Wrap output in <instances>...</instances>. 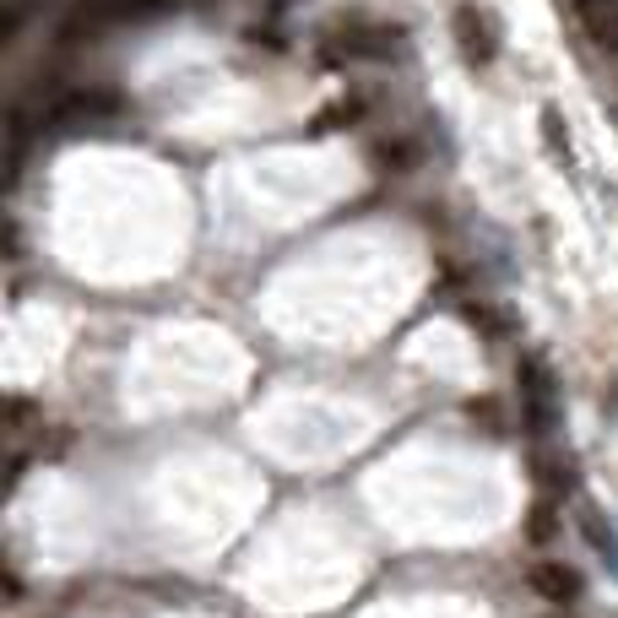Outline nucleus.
<instances>
[{"label":"nucleus","mask_w":618,"mask_h":618,"mask_svg":"<svg viewBox=\"0 0 618 618\" xmlns=\"http://www.w3.org/2000/svg\"><path fill=\"white\" fill-rule=\"evenodd\" d=\"M402 28H391V22H342L336 33L315 43V60L326 66V71H342V66H380V60H391V55H402Z\"/></svg>","instance_id":"f257e3e1"},{"label":"nucleus","mask_w":618,"mask_h":618,"mask_svg":"<svg viewBox=\"0 0 618 618\" xmlns=\"http://www.w3.org/2000/svg\"><path fill=\"white\" fill-rule=\"evenodd\" d=\"M516 391H521V423L532 434H548L553 429V412H559V396H553V374L542 359H521L516 370Z\"/></svg>","instance_id":"f03ea898"},{"label":"nucleus","mask_w":618,"mask_h":618,"mask_svg":"<svg viewBox=\"0 0 618 618\" xmlns=\"http://www.w3.org/2000/svg\"><path fill=\"white\" fill-rule=\"evenodd\" d=\"M125 109V98L115 87H71L49 104V125H98V120H115Z\"/></svg>","instance_id":"7ed1b4c3"},{"label":"nucleus","mask_w":618,"mask_h":618,"mask_svg":"<svg viewBox=\"0 0 618 618\" xmlns=\"http://www.w3.org/2000/svg\"><path fill=\"white\" fill-rule=\"evenodd\" d=\"M451 39H455V49H461L467 66H494L499 60V28H494V17L478 11V6H455Z\"/></svg>","instance_id":"20e7f679"},{"label":"nucleus","mask_w":618,"mask_h":618,"mask_svg":"<svg viewBox=\"0 0 618 618\" xmlns=\"http://www.w3.org/2000/svg\"><path fill=\"white\" fill-rule=\"evenodd\" d=\"M576 22L602 55H618V0H576Z\"/></svg>","instance_id":"39448f33"},{"label":"nucleus","mask_w":618,"mask_h":618,"mask_svg":"<svg viewBox=\"0 0 618 618\" xmlns=\"http://www.w3.org/2000/svg\"><path fill=\"white\" fill-rule=\"evenodd\" d=\"M527 580H532V591L542 602H559V608L580 597V576L570 565H559V559H537L532 570H527Z\"/></svg>","instance_id":"423d86ee"},{"label":"nucleus","mask_w":618,"mask_h":618,"mask_svg":"<svg viewBox=\"0 0 618 618\" xmlns=\"http://www.w3.org/2000/svg\"><path fill=\"white\" fill-rule=\"evenodd\" d=\"M370 164L380 168V174H408V168L423 164V153H418L412 136H380L370 147Z\"/></svg>","instance_id":"0eeeda50"},{"label":"nucleus","mask_w":618,"mask_h":618,"mask_svg":"<svg viewBox=\"0 0 618 618\" xmlns=\"http://www.w3.org/2000/svg\"><path fill=\"white\" fill-rule=\"evenodd\" d=\"M537 130H542V141H548V158H553V164H576V136H570V125H565V115H559L553 104L537 115Z\"/></svg>","instance_id":"6e6552de"},{"label":"nucleus","mask_w":618,"mask_h":618,"mask_svg":"<svg viewBox=\"0 0 618 618\" xmlns=\"http://www.w3.org/2000/svg\"><path fill=\"white\" fill-rule=\"evenodd\" d=\"M359 120H364V98H359V92H347V98H331L326 109L310 120V130H315V136H326V130H342V125H359Z\"/></svg>","instance_id":"1a4fd4ad"},{"label":"nucleus","mask_w":618,"mask_h":618,"mask_svg":"<svg viewBox=\"0 0 618 618\" xmlns=\"http://www.w3.org/2000/svg\"><path fill=\"white\" fill-rule=\"evenodd\" d=\"M559 537V516H553V499H537L532 510H527V542H553Z\"/></svg>","instance_id":"9d476101"},{"label":"nucleus","mask_w":618,"mask_h":618,"mask_svg":"<svg viewBox=\"0 0 618 618\" xmlns=\"http://www.w3.org/2000/svg\"><path fill=\"white\" fill-rule=\"evenodd\" d=\"M580 527H586V537H591V548H597L602 559H614V565H618V537H614V527H602V521H597V510H591V504H580Z\"/></svg>","instance_id":"9b49d317"},{"label":"nucleus","mask_w":618,"mask_h":618,"mask_svg":"<svg viewBox=\"0 0 618 618\" xmlns=\"http://www.w3.org/2000/svg\"><path fill=\"white\" fill-rule=\"evenodd\" d=\"M467 326L494 342V336H504V315H499V310H489V304H467Z\"/></svg>","instance_id":"f8f14e48"},{"label":"nucleus","mask_w":618,"mask_h":618,"mask_svg":"<svg viewBox=\"0 0 618 618\" xmlns=\"http://www.w3.org/2000/svg\"><path fill=\"white\" fill-rule=\"evenodd\" d=\"M467 423H483L489 434H504V418H499V402L483 396V402H467Z\"/></svg>","instance_id":"ddd939ff"},{"label":"nucleus","mask_w":618,"mask_h":618,"mask_svg":"<svg viewBox=\"0 0 618 618\" xmlns=\"http://www.w3.org/2000/svg\"><path fill=\"white\" fill-rule=\"evenodd\" d=\"M6 597H11V602L22 597V576H17V570H6Z\"/></svg>","instance_id":"4468645a"}]
</instances>
